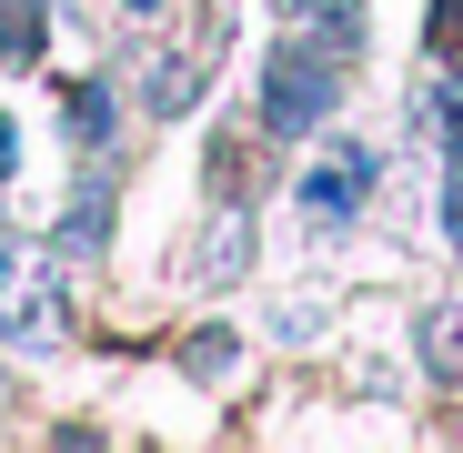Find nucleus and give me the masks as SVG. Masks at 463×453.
I'll list each match as a JSON object with an SVG mask.
<instances>
[{
	"label": "nucleus",
	"instance_id": "obj_4",
	"mask_svg": "<svg viewBox=\"0 0 463 453\" xmlns=\"http://www.w3.org/2000/svg\"><path fill=\"white\" fill-rule=\"evenodd\" d=\"M41 41H51V0H0V51H11L21 71L41 61Z\"/></svg>",
	"mask_w": 463,
	"mask_h": 453
},
{
	"label": "nucleus",
	"instance_id": "obj_11",
	"mask_svg": "<svg viewBox=\"0 0 463 453\" xmlns=\"http://www.w3.org/2000/svg\"><path fill=\"white\" fill-rule=\"evenodd\" d=\"M272 333H282V343H313V333H323V302H313V292H302V302H282V313H272Z\"/></svg>",
	"mask_w": 463,
	"mask_h": 453
},
{
	"label": "nucleus",
	"instance_id": "obj_8",
	"mask_svg": "<svg viewBox=\"0 0 463 453\" xmlns=\"http://www.w3.org/2000/svg\"><path fill=\"white\" fill-rule=\"evenodd\" d=\"M423 51L463 81V0H433V11H423Z\"/></svg>",
	"mask_w": 463,
	"mask_h": 453
},
{
	"label": "nucleus",
	"instance_id": "obj_12",
	"mask_svg": "<svg viewBox=\"0 0 463 453\" xmlns=\"http://www.w3.org/2000/svg\"><path fill=\"white\" fill-rule=\"evenodd\" d=\"M11 172H21V121L0 111V182H11Z\"/></svg>",
	"mask_w": 463,
	"mask_h": 453
},
{
	"label": "nucleus",
	"instance_id": "obj_3",
	"mask_svg": "<svg viewBox=\"0 0 463 453\" xmlns=\"http://www.w3.org/2000/svg\"><path fill=\"white\" fill-rule=\"evenodd\" d=\"M373 192H383V151L343 141L323 172H302V182H292V212H302V222H323V232H343V222H353Z\"/></svg>",
	"mask_w": 463,
	"mask_h": 453
},
{
	"label": "nucleus",
	"instance_id": "obj_10",
	"mask_svg": "<svg viewBox=\"0 0 463 453\" xmlns=\"http://www.w3.org/2000/svg\"><path fill=\"white\" fill-rule=\"evenodd\" d=\"M433 121H443V162L463 172V81H443V91H433Z\"/></svg>",
	"mask_w": 463,
	"mask_h": 453
},
{
	"label": "nucleus",
	"instance_id": "obj_13",
	"mask_svg": "<svg viewBox=\"0 0 463 453\" xmlns=\"http://www.w3.org/2000/svg\"><path fill=\"white\" fill-rule=\"evenodd\" d=\"M121 11H141V21H151V11H162V0H121Z\"/></svg>",
	"mask_w": 463,
	"mask_h": 453
},
{
	"label": "nucleus",
	"instance_id": "obj_1",
	"mask_svg": "<svg viewBox=\"0 0 463 453\" xmlns=\"http://www.w3.org/2000/svg\"><path fill=\"white\" fill-rule=\"evenodd\" d=\"M343 71H353V61H333L313 31H292V41L262 61V131H272V141H313V131L343 111Z\"/></svg>",
	"mask_w": 463,
	"mask_h": 453
},
{
	"label": "nucleus",
	"instance_id": "obj_6",
	"mask_svg": "<svg viewBox=\"0 0 463 453\" xmlns=\"http://www.w3.org/2000/svg\"><path fill=\"white\" fill-rule=\"evenodd\" d=\"M423 363L443 373V383H463V302H443V313L423 323Z\"/></svg>",
	"mask_w": 463,
	"mask_h": 453
},
{
	"label": "nucleus",
	"instance_id": "obj_2",
	"mask_svg": "<svg viewBox=\"0 0 463 453\" xmlns=\"http://www.w3.org/2000/svg\"><path fill=\"white\" fill-rule=\"evenodd\" d=\"M71 333V302H61V272L41 242H11L0 252V343H21V353H61Z\"/></svg>",
	"mask_w": 463,
	"mask_h": 453
},
{
	"label": "nucleus",
	"instance_id": "obj_14",
	"mask_svg": "<svg viewBox=\"0 0 463 453\" xmlns=\"http://www.w3.org/2000/svg\"><path fill=\"white\" fill-rule=\"evenodd\" d=\"M282 11H292V21H302V11H313V0H282Z\"/></svg>",
	"mask_w": 463,
	"mask_h": 453
},
{
	"label": "nucleus",
	"instance_id": "obj_9",
	"mask_svg": "<svg viewBox=\"0 0 463 453\" xmlns=\"http://www.w3.org/2000/svg\"><path fill=\"white\" fill-rule=\"evenodd\" d=\"M232 363H242L232 333H192V343H182V373H192V383H232Z\"/></svg>",
	"mask_w": 463,
	"mask_h": 453
},
{
	"label": "nucleus",
	"instance_id": "obj_7",
	"mask_svg": "<svg viewBox=\"0 0 463 453\" xmlns=\"http://www.w3.org/2000/svg\"><path fill=\"white\" fill-rule=\"evenodd\" d=\"M101 232H111V192L91 182L81 202H71V222H61V252H101Z\"/></svg>",
	"mask_w": 463,
	"mask_h": 453
},
{
	"label": "nucleus",
	"instance_id": "obj_5",
	"mask_svg": "<svg viewBox=\"0 0 463 453\" xmlns=\"http://www.w3.org/2000/svg\"><path fill=\"white\" fill-rule=\"evenodd\" d=\"M61 111H71V141H81V151H101V141H111V121H121V111H111V81H71V101H61Z\"/></svg>",
	"mask_w": 463,
	"mask_h": 453
}]
</instances>
